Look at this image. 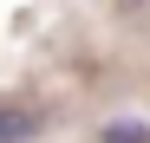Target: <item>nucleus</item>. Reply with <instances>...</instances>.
<instances>
[{"label":"nucleus","mask_w":150,"mask_h":143,"mask_svg":"<svg viewBox=\"0 0 150 143\" xmlns=\"http://www.w3.org/2000/svg\"><path fill=\"white\" fill-rule=\"evenodd\" d=\"M105 143H150V130H144V124H111Z\"/></svg>","instance_id":"nucleus-2"},{"label":"nucleus","mask_w":150,"mask_h":143,"mask_svg":"<svg viewBox=\"0 0 150 143\" xmlns=\"http://www.w3.org/2000/svg\"><path fill=\"white\" fill-rule=\"evenodd\" d=\"M39 137V111H0V143H33Z\"/></svg>","instance_id":"nucleus-1"}]
</instances>
